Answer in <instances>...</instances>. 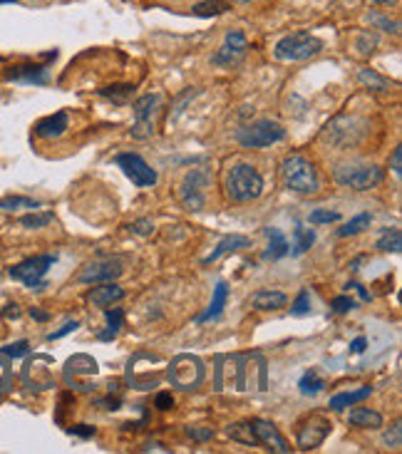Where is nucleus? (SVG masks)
<instances>
[{"mask_svg":"<svg viewBox=\"0 0 402 454\" xmlns=\"http://www.w3.org/2000/svg\"><path fill=\"white\" fill-rule=\"evenodd\" d=\"M134 85H109L100 90V97H105V100H109L114 104H127L132 100V95H134Z\"/></svg>","mask_w":402,"mask_h":454,"instance_id":"nucleus-28","label":"nucleus"},{"mask_svg":"<svg viewBox=\"0 0 402 454\" xmlns=\"http://www.w3.org/2000/svg\"><path fill=\"white\" fill-rule=\"evenodd\" d=\"M233 3H254V0H233Z\"/></svg>","mask_w":402,"mask_h":454,"instance_id":"nucleus-55","label":"nucleus"},{"mask_svg":"<svg viewBox=\"0 0 402 454\" xmlns=\"http://www.w3.org/2000/svg\"><path fill=\"white\" fill-rule=\"evenodd\" d=\"M365 347H368V340H365V338H355V340L350 343V352H355V355L365 352Z\"/></svg>","mask_w":402,"mask_h":454,"instance_id":"nucleus-51","label":"nucleus"},{"mask_svg":"<svg viewBox=\"0 0 402 454\" xmlns=\"http://www.w3.org/2000/svg\"><path fill=\"white\" fill-rule=\"evenodd\" d=\"M8 82H25V85H45L47 82V65H15L6 72Z\"/></svg>","mask_w":402,"mask_h":454,"instance_id":"nucleus-16","label":"nucleus"},{"mask_svg":"<svg viewBox=\"0 0 402 454\" xmlns=\"http://www.w3.org/2000/svg\"><path fill=\"white\" fill-rule=\"evenodd\" d=\"M154 407L162 409V412H167V409L174 407V398H171V392H159L157 400H154Z\"/></svg>","mask_w":402,"mask_h":454,"instance_id":"nucleus-45","label":"nucleus"},{"mask_svg":"<svg viewBox=\"0 0 402 454\" xmlns=\"http://www.w3.org/2000/svg\"><path fill=\"white\" fill-rule=\"evenodd\" d=\"M119 276H122L119 261H95L79 271L77 281L79 283H107V281H117Z\"/></svg>","mask_w":402,"mask_h":454,"instance_id":"nucleus-14","label":"nucleus"},{"mask_svg":"<svg viewBox=\"0 0 402 454\" xmlns=\"http://www.w3.org/2000/svg\"><path fill=\"white\" fill-rule=\"evenodd\" d=\"M6 3H15V0H0V6H6Z\"/></svg>","mask_w":402,"mask_h":454,"instance_id":"nucleus-54","label":"nucleus"},{"mask_svg":"<svg viewBox=\"0 0 402 454\" xmlns=\"http://www.w3.org/2000/svg\"><path fill=\"white\" fill-rule=\"evenodd\" d=\"M249 425H251V432H254V437H256V444H261V447L268 449V452H278V454L291 452V444L286 442V437L271 425V422L251 420Z\"/></svg>","mask_w":402,"mask_h":454,"instance_id":"nucleus-13","label":"nucleus"},{"mask_svg":"<svg viewBox=\"0 0 402 454\" xmlns=\"http://www.w3.org/2000/svg\"><path fill=\"white\" fill-rule=\"evenodd\" d=\"M323 50V42L318 40L316 35L311 33H293L286 35L276 42L273 47V55L281 63H303V60H311L318 52Z\"/></svg>","mask_w":402,"mask_h":454,"instance_id":"nucleus-4","label":"nucleus"},{"mask_svg":"<svg viewBox=\"0 0 402 454\" xmlns=\"http://www.w3.org/2000/svg\"><path fill=\"white\" fill-rule=\"evenodd\" d=\"M105 311V320H107V328L102 330V333H97V340L102 343H109L114 340L119 335V330L125 328V311L122 308H102Z\"/></svg>","mask_w":402,"mask_h":454,"instance_id":"nucleus-24","label":"nucleus"},{"mask_svg":"<svg viewBox=\"0 0 402 454\" xmlns=\"http://www.w3.org/2000/svg\"><path fill=\"white\" fill-rule=\"evenodd\" d=\"M368 20H370V25H375V28H380V30H385V33L400 35V23H397V20H390V17L382 15V13H370Z\"/></svg>","mask_w":402,"mask_h":454,"instance_id":"nucleus-34","label":"nucleus"},{"mask_svg":"<svg viewBox=\"0 0 402 454\" xmlns=\"http://www.w3.org/2000/svg\"><path fill=\"white\" fill-rule=\"evenodd\" d=\"M263 194V176L251 164L231 166L226 179V196L233 204H249Z\"/></svg>","mask_w":402,"mask_h":454,"instance_id":"nucleus-1","label":"nucleus"},{"mask_svg":"<svg viewBox=\"0 0 402 454\" xmlns=\"http://www.w3.org/2000/svg\"><path fill=\"white\" fill-rule=\"evenodd\" d=\"M167 377L174 387L179 390H196L206 377L204 363L196 358V355H176L169 363L167 370Z\"/></svg>","mask_w":402,"mask_h":454,"instance_id":"nucleus-7","label":"nucleus"},{"mask_svg":"<svg viewBox=\"0 0 402 454\" xmlns=\"http://www.w3.org/2000/svg\"><path fill=\"white\" fill-rule=\"evenodd\" d=\"M162 107V95H144L134 100L132 112H134V125L130 134L134 139H149L154 134V117Z\"/></svg>","mask_w":402,"mask_h":454,"instance_id":"nucleus-8","label":"nucleus"},{"mask_svg":"<svg viewBox=\"0 0 402 454\" xmlns=\"http://www.w3.org/2000/svg\"><path fill=\"white\" fill-rule=\"evenodd\" d=\"M114 164L125 171L127 179H130V182L134 184V187H139V189L154 187V184L159 182L157 171H154L152 166H149L147 162H144L142 157H139V154H134V152L117 154V157H114Z\"/></svg>","mask_w":402,"mask_h":454,"instance_id":"nucleus-9","label":"nucleus"},{"mask_svg":"<svg viewBox=\"0 0 402 454\" xmlns=\"http://www.w3.org/2000/svg\"><path fill=\"white\" fill-rule=\"evenodd\" d=\"M316 244V231L313 228H306V226H295L293 228V246H288V253L291 256H303L311 246Z\"/></svg>","mask_w":402,"mask_h":454,"instance_id":"nucleus-26","label":"nucleus"},{"mask_svg":"<svg viewBox=\"0 0 402 454\" xmlns=\"http://www.w3.org/2000/svg\"><path fill=\"white\" fill-rule=\"evenodd\" d=\"M375 45H378V38H375L373 33H363L360 38H357L355 47H357V52H360V55H370Z\"/></svg>","mask_w":402,"mask_h":454,"instance_id":"nucleus-42","label":"nucleus"},{"mask_svg":"<svg viewBox=\"0 0 402 454\" xmlns=\"http://www.w3.org/2000/svg\"><path fill=\"white\" fill-rule=\"evenodd\" d=\"M50 221H52L50 211H40V214H38V209H35L33 214L20 216V226H25V228H45Z\"/></svg>","mask_w":402,"mask_h":454,"instance_id":"nucleus-33","label":"nucleus"},{"mask_svg":"<svg viewBox=\"0 0 402 454\" xmlns=\"http://www.w3.org/2000/svg\"><path fill=\"white\" fill-rule=\"evenodd\" d=\"M0 352H3V355H8V358H23V355H28V352H30V343L28 340H17V343H13V345L0 347Z\"/></svg>","mask_w":402,"mask_h":454,"instance_id":"nucleus-40","label":"nucleus"},{"mask_svg":"<svg viewBox=\"0 0 402 454\" xmlns=\"http://www.w3.org/2000/svg\"><path fill=\"white\" fill-rule=\"evenodd\" d=\"M281 176H284V184L288 191L316 194L320 189V179H318L316 166L306 157H300V154L286 157L284 164H281Z\"/></svg>","mask_w":402,"mask_h":454,"instance_id":"nucleus-2","label":"nucleus"},{"mask_svg":"<svg viewBox=\"0 0 402 454\" xmlns=\"http://www.w3.org/2000/svg\"><path fill=\"white\" fill-rule=\"evenodd\" d=\"M68 127H70L68 112L60 109V112L42 117V120L35 125V136H40V139H57V136H63L65 132H68Z\"/></svg>","mask_w":402,"mask_h":454,"instance_id":"nucleus-17","label":"nucleus"},{"mask_svg":"<svg viewBox=\"0 0 402 454\" xmlns=\"http://www.w3.org/2000/svg\"><path fill=\"white\" fill-rule=\"evenodd\" d=\"M288 303V295L281 293V290H256L251 295V306L254 311H278V308H284Z\"/></svg>","mask_w":402,"mask_h":454,"instance_id":"nucleus-20","label":"nucleus"},{"mask_svg":"<svg viewBox=\"0 0 402 454\" xmlns=\"http://www.w3.org/2000/svg\"><path fill=\"white\" fill-rule=\"evenodd\" d=\"M308 221H311L313 226H320V224H335V221H340V214L338 211H330V209H316V211H311Z\"/></svg>","mask_w":402,"mask_h":454,"instance_id":"nucleus-37","label":"nucleus"},{"mask_svg":"<svg viewBox=\"0 0 402 454\" xmlns=\"http://www.w3.org/2000/svg\"><path fill=\"white\" fill-rule=\"evenodd\" d=\"M266 236H268V249L263 253L266 261H278V258H286L288 256V239H286V233L276 226H268L266 228Z\"/></svg>","mask_w":402,"mask_h":454,"instance_id":"nucleus-21","label":"nucleus"},{"mask_svg":"<svg viewBox=\"0 0 402 454\" xmlns=\"http://www.w3.org/2000/svg\"><path fill=\"white\" fill-rule=\"evenodd\" d=\"M10 382H13V370H10V358L8 355H3L0 352V395L10 387Z\"/></svg>","mask_w":402,"mask_h":454,"instance_id":"nucleus-38","label":"nucleus"},{"mask_svg":"<svg viewBox=\"0 0 402 454\" xmlns=\"http://www.w3.org/2000/svg\"><path fill=\"white\" fill-rule=\"evenodd\" d=\"M3 315H6V318H20V308H17V303H8L6 308H3Z\"/></svg>","mask_w":402,"mask_h":454,"instance_id":"nucleus-50","label":"nucleus"},{"mask_svg":"<svg viewBox=\"0 0 402 454\" xmlns=\"http://www.w3.org/2000/svg\"><path fill=\"white\" fill-rule=\"evenodd\" d=\"M375 249L382 251V253H400L402 251V231L397 226H387L380 231L378 244Z\"/></svg>","mask_w":402,"mask_h":454,"instance_id":"nucleus-25","label":"nucleus"},{"mask_svg":"<svg viewBox=\"0 0 402 454\" xmlns=\"http://www.w3.org/2000/svg\"><path fill=\"white\" fill-rule=\"evenodd\" d=\"M125 298V288L122 285H117L114 281H107V283H100L95 285V288L87 290L85 301L90 303V306L95 308H107V306H114V303H119Z\"/></svg>","mask_w":402,"mask_h":454,"instance_id":"nucleus-15","label":"nucleus"},{"mask_svg":"<svg viewBox=\"0 0 402 454\" xmlns=\"http://www.w3.org/2000/svg\"><path fill=\"white\" fill-rule=\"evenodd\" d=\"M229 437L236 439V442H244V444H256V437H254V432H251L249 422H241V425L229 427Z\"/></svg>","mask_w":402,"mask_h":454,"instance_id":"nucleus-35","label":"nucleus"},{"mask_svg":"<svg viewBox=\"0 0 402 454\" xmlns=\"http://www.w3.org/2000/svg\"><path fill=\"white\" fill-rule=\"evenodd\" d=\"M390 169L395 171L397 176L402 174V147H395V152H392V159H390Z\"/></svg>","mask_w":402,"mask_h":454,"instance_id":"nucleus-48","label":"nucleus"},{"mask_svg":"<svg viewBox=\"0 0 402 454\" xmlns=\"http://www.w3.org/2000/svg\"><path fill=\"white\" fill-rule=\"evenodd\" d=\"M77 328H79V320H68V323H65L60 330H55V333H50V335H47V340H60V338H63V335L72 333V330H77Z\"/></svg>","mask_w":402,"mask_h":454,"instance_id":"nucleus-46","label":"nucleus"},{"mask_svg":"<svg viewBox=\"0 0 402 454\" xmlns=\"http://www.w3.org/2000/svg\"><path fill=\"white\" fill-rule=\"evenodd\" d=\"M38 199H30V196H6L0 199V211H17V209H40Z\"/></svg>","mask_w":402,"mask_h":454,"instance_id":"nucleus-30","label":"nucleus"},{"mask_svg":"<svg viewBox=\"0 0 402 454\" xmlns=\"http://www.w3.org/2000/svg\"><path fill=\"white\" fill-rule=\"evenodd\" d=\"M55 261H57L55 253L30 256L25 261L15 263L8 273H10V279L20 281V283L28 285V288L40 290V288H45V276H47V271L55 266Z\"/></svg>","mask_w":402,"mask_h":454,"instance_id":"nucleus-6","label":"nucleus"},{"mask_svg":"<svg viewBox=\"0 0 402 454\" xmlns=\"http://www.w3.org/2000/svg\"><path fill=\"white\" fill-rule=\"evenodd\" d=\"M206 187H209V171L206 169H192L184 176L179 199L189 211H201L206 206Z\"/></svg>","mask_w":402,"mask_h":454,"instance_id":"nucleus-10","label":"nucleus"},{"mask_svg":"<svg viewBox=\"0 0 402 454\" xmlns=\"http://www.w3.org/2000/svg\"><path fill=\"white\" fill-rule=\"evenodd\" d=\"M348 288H353V290H355V293L360 295V301H363V303H370V293H368V290H365L360 283H348Z\"/></svg>","mask_w":402,"mask_h":454,"instance_id":"nucleus-52","label":"nucleus"},{"mask_svg":"<svg viewBox=\"0 0 402 454\" xmlns=\"http://www.w3.org/2000/svg\"><path fill=\"white\" fill-rule=\"evenodd\" d=\"M382 442H385L387 447H392V449H400L402 447V425H400V422H395V425H392V430L385 432Z\"/></svg>","mask_w":402,"mask_h":454,"instance_id":"nucleus-41","label":"nucleus"},{"mask_svg":"<svg viewBox=\"0 0 402 454\" xmlns=\"http://www.w3.org/2000/svg\"><path fill=\"white\" fill-rule=\"evenodd\" d=\"M353 407H355V405H353ZM348 425L363 427V430H380V427H382V414L375 412V409H370V407H355L348 414Z\"/></svg>","mask_w":402,"mask_h":454,"instance_id":"nucleus-23","label":"nucleus"},{"mask_svg":"<svg viewBox=\"0 0 402 454\" xmlns=\"http://www.w3.org/2000/svg\"><path fill=\"white\" fill-rule=\"evenodd\" d=\"M357 80L363 82L368 90H373V92H387L390 90V80H385L382 75H378L375 70H370V68H363L360 72H357Z\"/></svg>","mask_w":402,"mask_h":454,"instance_id":"nucleus-29","label":"nucleus"},{"mask_svg":"<svg viewBox=\"0 0 402 454\" xmlns=\"http://www.w3.org/2000/svg\"><path fill=\"white\" fill-rule=\"evenodd\" d=\"M233 139L246 149H266L271 144L284 142L286 130L273 120H258L233 132Z\"/></svg>","mask_w":402,"mask_h":454,"instance_id":"nucleus-5","label":"nucleus"},{"mask_svg":"<svg viewBox=\"0 0 402 454\" xmlns=\"http://www.w3.org/2000/svg\"><path fill=\"white\" fill-rule=\"evenodd\" d=\"M330 422L325 420L323 414H311L306 420V425L300 427L298 432V447L306 449V452H311V449H318L320 444L325 442V437L330 435Z\"/></svg>","mask_w":402,"mask_h":454,"instance_id":"nucleus-12","label":"nucleus"},{"mask_svg":"<svg viewBox=\"0 0 402 454\" xmlns=\"http://www.w3.org/2000/svg\"><path fill=\"white\" fill-rule=\"evenodd\" d=\"M246 50H249L246 35L241 30H231V33H226L219 50L211 55V65H216V68H233V65H238L246 57Z\"/></svg>","mask_w":402,"mask_h":454,"instance_id":"nucleus-11","label":"nucleus"},{"mask_svg":"<svg viewBox=\"0 0 402 454\" xmlns=\"http://www.w3.org/2000/svg\"><path fill=\"white\" fill-rule=\"evenodd\" d=\"M226 301H229V288H226V283H224V281H219V283H216V288H214V295H211L209 308L199 315L196 323H209V320L221 318V313H224V308H226Z\"/></svg>","mask_w":402,"mask_h":454,"instance_id":"nucleus-19","label":"nucleus"},{"mask_svg":"<svg viewBox=\"0 0 402 454\" xmlns=\"http://www.w3.org/2000/svg\"><path fill=\"white\" fill-rule=\"evenodd\" d=\"M229 10L226 3L221 0H204V3H196L194 6V15L196 17H214V15H224Z\"/></svg>","mask_w":402,"mask_h":454,"instance_id":"nucleus-32","label":"nucleus"},{"mask_svg":"<svg viewBox=\"0 0 402 454\" xmlns=\"http://www.w3.org/2000/svg\"><path fill=\"white\" fill-rule=\"evenodd\" d=\"M187 435L196 442H206V439L214 437V430L211 427H187Z\"/></svg>","mask_w":402,"mask_h":454,"instance_id":"nucleus-44","label":"nucleus"},{"mask_svg":"<svg viewBox=\"0 0 402 454\" xmlns=\"http://www.w3.org/2000/svg\"><path fill=\"white\" fill-rule=\"evenodd\" d=\"M130 228H132V233H137V236H152L154 224H152V219H137Z\"/></svg>","mask_w":402,"mask_h":454,"instance_id":"nucleus-43","label":"nucleus"},{"mask_svg":"<svg viewBox=\"0 0 402 454\" xmlns=\"http://www.w3.org/2000/svg\"><path fill=\"white\" fill-rule=\"evenodd\" d=\"M30 318L33 320H38V323H47V320H50V313L47 311H40V308H30Z\"/></svg>","mask_w":402,"mask_h":454,"instance_id":"nucleus-49","label":"nucleus"},{"mask_svg":"<svg viewBox=\"0 0 402 454\" xmlns=\"http://www.w3.org/2000/svg\"><path fill=\"white\" fill-rule=\"evenodd\" d=\"M70 435H75V437H92L95 435V427H90V425H75V427H70Z\"/></svg>","mask_w":402,"mask_h":454,"instance_id":"nucleus-47","label":"nucleus"},{"mask_svg":"<svg viewBox=\"0 0 402 454\" xmlns=\"http://www.w3.org/2000/svg\"><path fill=\"white\" fill-rule=\"evenodd\" d=\"M373 395V387H360V390H350V392H338V395H333L328 402V407L333 409V412H340V409L346 407H353V405H360L365 402V400Z\"/></svg>","mask_w":402,"mask_h":454,"instance_id":"nucleus-22","label":"nucleus"},{"mask_svg":"<svg viewBox=\"0 0 402 454\" xmlns=\"http://www.w3.org/2000/svg\"><path fill=\"white\" fill-rule=\"evenodd\" d=\"M368 3H373V6H395L397 0H368Z\"/></svg>","mask_w":402,"mask_h":454,"instance_id":"nucleus-53","label":"nucleus"},{"mask_svg":"<svg viewBox=\"0 0 402 454\" xmlns=\"http://www.w3.org/2000/svg\"><path fill=\"white\" fill-rule=\"evenodd\" d=\"M335 184L346 189H355V191H368L382 184L385 179V169L378 164H340L333 169Z\"/></svg>","mask_w":402,"mask_h":454,"instance_id":"nucleus-3","label":"nucleus"},{"mask_svg":"<svg viewBox=\"0 0 402 454\" xmlns=\"http://www.w3.org/2000/svg\"><path fill=\"white\" fill-rule=\"evenodd\" d=\"M249 246H251V239H249V236H241V233H233V236H226V239H221L219 244H216V249L211 251V253L204 258V266H211V263H216V261H219V258H224V256L236 253V251L249 249Z\"/></svg>","mask_w":402,"mask_h":454,"instance_id":"nucleus-18","label":"nucleus"},{"mask_svg":"<svg viewBox=\"0 0 402 454\" xmlns=\"http://www.w3.org/2000/svg\"><path fill=\"white\" fill-rule=\"evenodd\" d=\"M298 387H300V392H303V395H318V392L325 387V382H323V377L316 373V370H308V373L298 380Z\"/></svg>","mask_w":402,"mask_h":454,"instance_id":"nucleus-31","label":"nucleus"},{"mask_svg":"<svg viewBox=\"0 0 402 454\" xmlns=\"http://www.w3.org/2000/svg\"><path fill=\"white\" fill-rule=\"evenodd\" d=\"M291 313H293L295 318H303V315L311 313V293H308L306 288L300 290V293L295 295V301L291 303Z\"/></svg>","mask_w":402,"mask_h":454,"instance_id":"nucleus-36","label":"nucleus"},{"mask_svg":"<svg viewBox=\"0 0 402 454\" xmlns=\"http://www.w3.org/2000/svg\"><path fill=\"white\" fill-rule=\"evenodd\" d=\"M370 224H373V214L363 211V214L353 216L350 221H348L343 228H338V236H340V239H348V236H357V233H363L365 228H370Z\"/></svg>","mask_w":402,"mask_h":454,"instance_id":"nucleus-27","label":"nucleus"},{"mask_svg":"<svg viewBox=\"0 0 402 454\" xmlns=\"http://www.w3.org/2000/svg\"><path fill=\"white\" fill-rule=\"evenodd\" d=\"M330 308H333V313L343 315V313L355 311V308H357V301H353L350 295H335L333 301H330Z\"/></svg>","mask_w":402,"mask_h":454,"instance_id":"nucleus-39","label":"nucleus"}]
</instances>
